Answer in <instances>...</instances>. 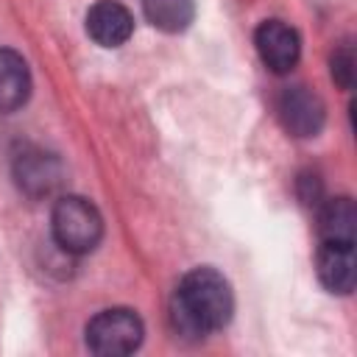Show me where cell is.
Wrapping results in <instances>:
<instances>
[{
    "label": "cell",
    "mask_w": 357,
    "mask_h": 357,
    "mask_svg": "<svg viewBox=\"0 0 357 357\" xmlns=\"http://www.w3.org/2000/svg\"><path fill=\"white\" fill-rule=\"evenodd\" d=\"M234 312V293L229 279L204 265L181 276L170 298V324L173 332L187 340H204L220 332Z\"/></svg>",
    "instance_id": "obj_1"
},
{
    "label": "cell",
    "mask_w": 357,
    "mask_h": 357,
    "mask_svg": "<svg viewBox=\"0 0 357 357\" xmlns=\"http://www.w3.org/2000/svg\"><path fill=\"white\" fill-rule=\"evenodd\" d=\"M53 243L73 257L89 254L103 240V218L89 198L61 195L50 212Z\"/></svg>",
    "instance_id": "obj_2"
},
{
    "label": "cell",
    "mask_w": 357,
    "mask_h": 357,
    "mask_svg": "<svg viewBox=\"0 0 357 357\" xmlns=\"http://www.w3.org/2000/svg\"><path fill=\"white\" fill-rule=\"evenodd\" d=\"M86 349L98 357H123L139 349L145 337L142 318L128 307H112L100 310L95 318H89L86 329Z\"/></svg>",
    "instance_id": "obj_3"
},
{
    "label": "cell",
    "mask_w": 357,
    "mask_h": 357,
    "mask_svg": "<svg viewBox=\"0 0 357 357\" xmlns=\"http://www.w3.org/2000/svg\"><path fill=\"white\" fill-rule=\"evenodd\" d=\"M276 114L282 128L296 139L318 137L326 123V106L318 92H312L304 84L284 86L276 98Z\"/></svg>",
    "instance_id": "obj_4"
},
{
    "label": "cell",
    "mask_w": 357,
    "mask_h": 357,
    "mask_svg": "<svg viewBox=\"0 0 357 357\" xmlns=\"http://www.w3.org/2000/svg\"><path fill=\"white\" fill-rule=\"evenodd\" d=\"M254 47H257L262 64L271 73H276V75L290 73L298 64V59H301L298 31L293 25H287L284 20H265V22H259V28L254 31Z\"/></svg>",
    "instance_id": "obj_5"
},
{
    "label": "cell",
    "mask_w": 357,
    "mask_h": 357,
    "mask_svg": "<svg viewBox=\"0 0 357 357\" xmlns=\"http://www.w3.org/2000/svg\"><path fill=\"white\" fill-rule=\"evenodd\" d=\"M14 178L31 198L50 195L61 184V162L42 148H25L14 156Z\"/></svg>",
    "instance_id": "obj_6"
},
{
    "label": "cell",
    "mask_w": 357,
    "mask_h": 357,
    "mask_svg": "<svg viewBox=\"0 0 357 357\" xmlns=\"http://www.w3.org/2000/svg\"><path fill=\"white\" fill-rule=\"evenodd\" d=\"M315 271H318L321 284L329 293L349 296L354 290V279H357V271H354V243L321 240L318 254H315Z\"/></svg>",
    "instance_id": "obj_7"
},
{
    "label": "cell",
    "mask_w": 357,
    "mask_h": 357,
    "mask_svg": "<svg viewBox=\"0 0 357 357\" xmlns=\"http://www.w3.org/2000/svg\"><path fill=\"white\" fill-rule=\"evenodd\" d=\"M86 33L100 47H120L134 33V17L117 0H98L86 11Z\"/></svg>",
    "instance_id": "obj_8"
},
{
    "label": "cell",
    "mask_w": 357,
    "mask_h": 357,
    "mask_svg": "<svg viewBox=\"0 0 357 357\" xmlns=\"http://www.w3.org/2000/svg\"><path fill=\"white\" fill-rule=\"evenodd\" d=\"M31 98V70L25 59L11 50L0 47V114L20 112Z\"/></svg>",
    "instance_id": "obj_9"
},
{
    "label": "cell",
    "mask_w": 357,
    "mask_h": 357,
    "mask_svg": "<svg viewBox=\"0 0 357 357\" xmlns=\"http://www.w3.org/2000/svg\"><path fill=\"white\" fill-rule=\"evenodd\" d=\"M318 237L329 243H354L357 209L349 195L324 198L318 206Z\"/></svg>",
    "instance_id": "obj_10"
},
{
    "label": "cell",
    "mask_w": 357,
    "mask_h": 357,
    "mask_svg": "<svg viewBox=\"0 0 357 357\" xmlns=\"http://www.w3.org/2000/svg\"><path fill=\"white\" fill-rule=\"evenodd\" d=\"M145 20L165 33H181L195 20V0H142Z\"/></svg>",
    "instance_id": "obj_11"
},
{
    "label": "cell",
    "mask_w": 357,
    "mask_h": 357,
    "mask_svg": "<svg viewBox=\"0 0 357 357\" xmlns=\"http://www.w3.org/2000/svg\"><path fill=\"white\" fill-rule=\"evenodd\" d=\"M354 45L351 42H343L340 47H335L332 59H329V70H332V78L340 89H354Z\"/></svg>",
    "instance_id": "obj_12"
},
{
    "label": "cell",
    "mask_w": 357,
    "mask_h": 357,
    "mask_svg": "<svg viewBox=\"0 0 357 357\" xmlns=\"http://www.w3.org/2000/svg\"><path fill=\"white\" fill-rule=\"evenodd\" d=\"M298 198L304 206H318L324 201V187L315 173H301L298 176Z\"/></svg>",
    "instance_id": "obj_13"
}]
</instances>
